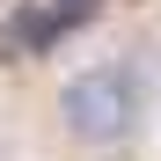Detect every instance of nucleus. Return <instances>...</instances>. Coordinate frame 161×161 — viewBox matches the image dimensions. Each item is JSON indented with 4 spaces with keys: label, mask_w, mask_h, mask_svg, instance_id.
I'll return each mask as SVG.
<instances>
[{
    "label": "nucleus",
    "mask_w": 161,
    "mask_h": 161,
    "mask_svg": "<svg viewBox=\"0 0 161 161\" xmlns=\"http://www.w3.org/2000/svg\"><path fill=\"white\" fill-rule=\"evenodd\" d=\"M51 125L80 154H125L147 125V73L132 59H80L51 88Z\"/></svg>",
    "instance_id": "nucleus-1"
}]
</instances>
